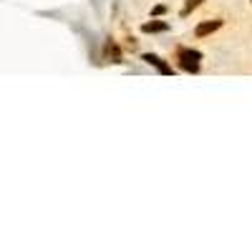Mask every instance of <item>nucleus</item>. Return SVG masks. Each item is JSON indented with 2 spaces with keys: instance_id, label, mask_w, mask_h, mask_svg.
Listing matches in <instances>:
<instances>
[{
  "instance_id": "f257e3e1",
  "label": "nucleus",
  "mask_w": 252,
  "mask_h": 252,
  "mask_svg": "<svg viewBox=\"0 0 252 252\" xmlns=\"http://www.w3.org/2000/svg\"><path fill=\"white\" fill-rule=\"evenodd\" d=\"M177 61H179V68H182V71H187V73H199L202 53L194 51V48L179 46V48H177Z\"/></svg>"
},
{
  "instance_id": "39448f33",
  "label": "nucleus",
  "mask_w": 252,
  "mask_h": 252,
  "mask_svg": "<svg viewBox=\"0 0 252 252\" xmlns=\"http://www.w3.org/2000/svg\"><path fill=\"white\" fill-rule=\"evenodd\" d=\"M202 3H204V0H187V3H184V8L179 10V15H182V18H189V13H192V10H197Z\"/></svg>"
},
{
  "instance_id": "7ed1b4c3",
  "label": "nucleus",
  "mask_w": 252,
  "mask_h": 252,
  "mask_svg": "<svg viewBox=\"0 0 252 252\" xmlns=\"http://www.w3.org/2000/svg\"><path fill=\"white\" fill-rule=\"evenodd\" d=\"M224 26V20L222 18H215V20H204V23H199L197 28H194V35L197 38H207V35H212L215 31H220Z\"/></svg>"
},
{
  "instance_id": "f03ea898",
  "label": "nucleus",
  "mask_w": 252,
  "mask_h": 252,
  "mask_svg": "<svg viewBox=\"0 0 252 252\" xmlns=\"http://www.w3.org/2000/svg\"><path fill=\"white\" fill-rule=\"evenodd\" d=\"M141 61H146L149 66H154L161 76H174V68H172L164 58H159V56H154V53H144V56H141Z\"/></svg>"
},
{
  "instance_id": "20e7f679",
  "label": "nucleus",
  "mask_w": 252,
  "mask_h": 252,
  "mask_svg": "<svg viewBox=\"0 0 252 252\" xmlns=\"http://www.w3.org/2000/svg\"><path fill=\"white\" fill-rule=\"evenodd\" d=\"M141 31H144V33H164V31H169V23H161V20H152V23H144Z\"/></svg>"
},
{
  "instance_id": "0eeeda50",
  "label": "nucleus",
  "mask_w": 252,
  "mask_h": 252,
  "mask_svg": "<svg viewBox=\"0 0 252 252\" xmlns=\"http://www.w3.org/2000/svg\"><path fill=\"white\" fill-rule=\"evenodd\" d=\"M164 13H166V8H164V5H157V8L152 10V15H164Z\"/></svg>"
},
{
  "instance_id": "423d86ee",
  "label": "nucleus",
  "mask_w": 252,
  "mask_h": 252,
  "mask_svg": "<svg viewBox=\"0 0 252 252\" xmlns=\"http://www.w3.org/2000/svg\"><path fill=\"white\" fill-rule=\"evenodd\" d=\"M106 58H111L114 63H121V53H119V48L111 43V40L106 43Z\"/></svg>"
}]
</instances>
